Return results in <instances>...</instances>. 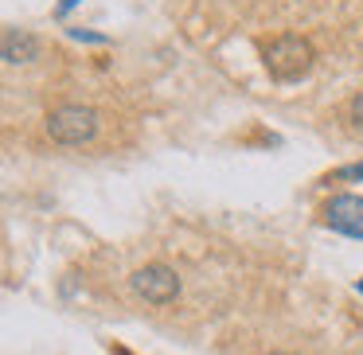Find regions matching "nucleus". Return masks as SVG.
<instances>
[{
	"instance_id": "f257e3e1",
	"label": "nucleus",
	"mask_w": 363,
	"mask_h": 355,
	"mask_svg": "<svg viewBox=\"0 0 363 355\" xmlns=\"http://www.w3.org/2000/svg\"><path fill=\"white\" fill-rule=\"evenodd\" d=\"M308 67H313V43L301 35H277L266 47V71L274 79H301V74H308Z\"/></svg>"
},
{
	"instance_id": "f03ea898",
	"label": "nucleus",
	"mask_w": 363,
	"mask_h": 355,
	"mask_svg": "<svg viewBox=\"0 0 363 355\" xmlns=\"http://www.w3.org/2000/svg\"><path fill=\"white\" fill-rule=\"evenodd\" d=\"M48 133L59 145H86L98 133V113L86 106H59L48 113Z\"/></svg>"
},
{
	"instance_id": "7ed1b4c3",
	"label": "nucleus",
	"mask_w": 363,
	"mask_h": 355,
	"mask_svg": "<svg viewBox=\"0 0 363 355\" xmlns=\"http://www.w3.org/2000/svg\"><path fill=\"white\" fill-rule=\"evenodd\" d=\"M133 293H137V297H145L149 305H168V300L180 293V277H176L172 266L152 261V266H141L133 274Z\"/></svg>"
},
{
	"instance_id": "20e7f679",
	"label": "nucleus",
	"mask_w": 363,
	"mask_h": 355,
	"mask_svg": "<svg viewBox=\"0 0 363 355\" xmlns=\"http://www.w3.org/2000/svg\"><path fill=\"white\" fill-rule=\"evenodd\" d=\"M324 222L340 235L363 238V196H336L324 207Z\"/></svg>"
},
{
	"instance_id": "39448f33",
	"label": "nucleus",
	"mask_w": 363,
	"mask_h": 355,
	"mask_svg": "<svg viewBox=\"0 0 363 355\" xmlns=\"http://www.w3.org/2000/svg\"><path fill=\"white\" fill-rule=\"evenodd\" d=\"M35 55H40V43L28 32H16V28L4 32V59H9V63H32Z\"/></svg>"
},
{
	"instance_id": "423d86ee",
	"label": "nucleus",
	"mask_w": 363,
	"mask_h": 355,
	"mask_svg": "<svg viewBox=\"0 0 363 355\" xmlns=\"http://www.w3.org/2000/svg\"><path fill=\"white\" fill-rule=\"evenodd\" d=\"M347 110H352V121H355V125L363 129V90H359V94L352 98V106H347Z\"/></svg>"
}]
</instances>
